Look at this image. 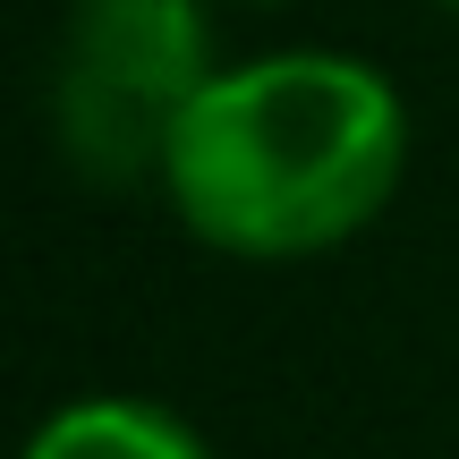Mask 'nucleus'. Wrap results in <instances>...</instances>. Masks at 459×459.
<instances>
[{
    "label": "nucleus",
    "instance_id": "f03ea898",
    "mask_svg": "<svg viewBox=\"0 0 459 459\" xmlns=\"http://www.w3.org/2000/svg\"><path fill=\"white\" fill-rule=\"evenodd\" d=\"M221 77L204 0H68L51 60V145L94 187L162 179L187 102Z\"/></svg>",
    "mask_w": 459,
    "mask_h": 459
},
{
    "label": "nucleus",
    "instance_id": "f257e3e1",
    "mask_svg": "<svg viewBox=\"0 0 459 459\" xmlns=\"http://www.w3.org/2000/svg\"><path fill=\"white\" fill-rule=\"evenodd\" d=\"M409 170V111L392 77L349 51H264L187 102L162 162L170 213L247 264L349 247Z\"/></svg>",
    "mask_w": 459,
    "mask_h": 459
},
{
    "label": "nucleus",
    "instance_id": "7ed1b4c3",
    "mask_svg": "<svg viewBox=\"0 0 459 459\" xmlns=\"http://www.w3.org/2000/svg\"><path fill=\"white\" fill-rule=\"evenodd\" d=\"M26 459H213L187 434V417L153 409V400L102 392V400H68L26 434Z\"/></svg>",
    "mask_w": 459,
    "mask_h": 459
},
{
    "label": "nucleus",
    "instance_id": "39448f33",
    "mask_svg": "<svg viewBox=\"0 0 459 459\" xmlns=\"http://www.w3.org/2000/svg\"><path fill=\"white\" fill-rule=\"evenodd\" d=\"M247 9H290V0H247Z\"/></svg>",
    "mask_w": 459,
    "mask_h": 459
},
{
    "label": "nucleus",
    "instance_id": "20e7f679",
    "mask_svg": "<svg viewBox=\"0 0 459 459\" xmlns=\"http://www.w3.org/2000/svg\"><path fill=\"white\" fill-rule=\"evenodd\" d=\"M426 9H443V17H459V0H426Z\"/></svg>",
    "mask_w": 459,
    "mask_h": 459
}]
</instances>
